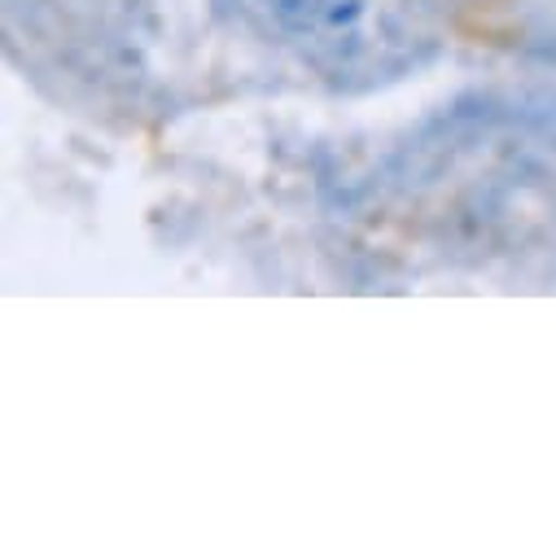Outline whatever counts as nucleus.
Listing matches in <instances>:
<instances>
[{
  "instance_id": "obj_1",
  "label": "nucleus",
  "mask_w": 556,
  "mask_h": 556,
  "mask_svg": "<svg viewBox=\"0 0 556 556\" xmlns=\"http://www.w3.org/2000/svg\"><path fill=\"white\" fill-rule=\"evenodd\" d=\"M250 5L276 31L312 45L316 53L346 58L359 45V36L381 0H250Z\"/></svg>"
}]
</instances>
